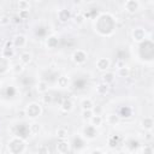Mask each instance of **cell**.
<instances>
[{
    "instance_id": "1",
    "label": "cell",
    "mask_w": 154,
    "mask_h": 154,
    "mask_svg": "<svg viewBox=\"0 0 154 154\" xmlns=\"http://www.w3.org/2000/svg\"><path fill=\"white\" fill-rule=\"evenodd\" d=\"M26 149V142L20 137H12L7 143V150L11 154H23Z\"/></svg>"
},
{
    "instance_id": "2",
    "label": "cell",
    "mask_w": 154,
    "mask_h": 154,
    "mask_svg": "<svg viewBox=\"0 0 154 154\" xmlns=\"http://www.w3.org/2000/svg\"><path fill=\"white\" fill-rule=\"evenodd\" d=\"M24 109H25V117H28L30 119H36L42 114V106L35 101L28 103Z\"/></svg>"
},
{
    "instance_id": "3",
    "label": "cell",
    "mask_w": 154,
    "mask_h": 154,
    "mask_svg": "<svg viewBox=\"0 0 154 154\" xmlns=\"http://www.w3.org/2000/svg\"><path fill=\"white\" fill-rule=\"evenodd\" d=\"M71 59H72V61L75 63V64H77V65H83L85 61H87V59H88V53L84 51V49H76L73 53H72V55H71Z\"/></svg>"
},
{
    "instance_id": "4",
    "label": "cell",
    "mask_w": 154,
    "mask_h": 154,
    "mask_svg": "<svg viewBox=\"0 0 154 154\" xmlns=\"http://www.w3.org/2000/svg\"><path fill=\"white\" fill-rule=\"evenodd\" d=\"M123 8L125 10V12L132 14V13H136L141 8V2L138 0H128L124 2Z\"/></svg>"
},
{
    "instance_id": "5",
    "label": "cell",
    "mask_w": 154,
    "mask_h": 154,
    "mask_svg": "<svg viewBox=\"0 0 154 154\" xmlns=\"http://www.w3.org/2000/svg\"><path fill=\"white\" fill-rule=\"evenodd\" d=\"M131 37H132V41H134V42L140 43V42H142V41L146 40L147 32H146V30H144L143 28L137 26V28L132 29V31H131Z\"/></svg>"
},
{
    "instance_id": "6",
    "label": "cell",
    "mask_w": 154,
    "mask_h": 154,
    "mask_svg": "<svg viewBox=\"0 0 154 154\" xmlns=\"http://www.w3.org/2000/svg\"><path fill=\"white\" fill-rule=\"evenodd\" d=\"M95 66H96V69H97L99 71L106 72V71L111 67V60H109L108 58H105V57L99 58V59L96 60V63H95Z\"/></svg>"
},
{
    "instance_id": "7",
    "label": "cell",
    "mask_w": 154,
    "mask_h": 154,
    "mask_svg": "<svg viewBox=\"0 0 154 154\" xmlns=\"http://www.w3.org/2000/svg\"><path fill=\"white\" fill-rule=\"evenodd\" d=\"M12 41H13V47H14V48H23V47H25L26 43H28L26 36L23 35V34H17V35H14V37L12 38Z\"/></svg>"
},
{
    "instance_id": "8",
    "label": "cell",
    "mask_w": 154,
    "mask_h": 154,
    "mask_svg": "<svg viewBox=\"0 0 154 154\" xmlns=\"http://www.w3.org/2000/svg\"><path fill=\"white\" fill-rule=\"evenodd\" d=\"M57 17H58V20H59L60 23H67L70 19H72V13H71L70 10L61 8V10L58 11Z\"/></svg>"
},
{
    "instance_id": "9",
    "label": "cell",
    "mask_w": 154,
    "mask_h": 154,
    "mask_svg": "<svg viewBox=\"0 0 154 154\" xmlns=\"http://www.w3.org/2000/svg\"><path fill=\"white\" fill-rule=\"evenodd\" d=\"M140 125L144 131H152L154 128V119L152 117H144L142 118Z\"/></svg>"
},
{
    "instance_id": "10",
    "label": "cell",
    "mask_w": 154,
    "mask_h": 154,
    "mask_svg": "<svg viewBox=\"0 0 154 154\" xmlns=\"http://www.w3.org/2000/svg\"><path fill=\"white\" fill-rule=\"evenodd\" d=\"M57 152L59 154H67L70 152V143L66 140H60L57 143Z\"/></svg>"
},
{
    "instance_id": "11",
    "label": "cell",
    "mask_w": 154,
    "mask_h": 154,
    "mask_svg": "<svg viewBox=\"0 0 154 154\" xmlns=\"http://www.w3.org/2000/svg\"><path fill=\"white\" fill-rule=\"evenodd\" d=\"M32 61V54L28 51H24L19 54V63L22 65H29Z\"/></svg>"
},
{
    "instance_id": "12",
    "label": "cell",
    "mask_w": 154,
    "mask_h": 154,
    "mask_svg": "<svg viewBox=\"0 0 154 154\" xmlns=\"http://www.w3.org/2000/svg\"><path fill=\"white\" fill-rule=\"evenodd\" d=\"M73 108H75V102L71 99L64 100L63 103H61V106H60V109L63 112H65V113H70L71 111H73Z\"/></svg>"
},
{
    "instance_id": "13",
    "label": "cell",
    "mask_w": 154,
    "mask_h": 154,
    "mask_svg": "<svg viewBox=\"0 0 154 154\" xmlns=\"http://www.w3.org/2000/svg\"><path fill=\"white\" fill-rule=\"evenodd\" d=\"M95 90H96V94H97V95L103 96V95H107V94H108V91H109V85L106 84V83L100 82L99 84H96Z\"/></svg>"
},
{
    "instance_id": "14",
    "label": "cell",
    "mask_w": 154,
    "mask_h": 154,
    "mask_svg": "<svg viewBox=\"0 0 154 154\" xmlns=\"http://www.w3.org/2000/svg\"><path fill=\"white\" fill-rule=\"evenodd\" d=\"M58 43H59V38L57 35H49L47 38H46V46L51 49L53 48H57L58 47Z\"/></svg>"
},
{
    "instance_id": "15",
    "label": "cell",
    "mask_w": 154,
    "mask_h": 154,
    "mask_svg": "<svg viewBox=\"0 0 154 154\" xmlns=\"http://www.w3.org/2000/svg\"><path fill=\"white\" fill-rule=\"evenodd\" d=\"M130 73H131V70H130V67L128 66V65H123V66H119L118 67V70H117V75H118V77H122V78H128L129 76H130Z\"/></svg>"
},
{
    "instance_id": "16",
    "label": "cell",
    "mask_w": 154,
    "mask_h": 154,
    "mask_svg": "<svg viewBox=\"0 0 154 154\" xmlns=\"http://www.w3.org/2000/svg\"><path fill=\"white\" fill-rule=\"evenodd\" d=\"M114 78H116V73L112 72V71H106V72L101 76L102 83H106V84H108V85L114 82Z\"/></svg>"
},
{
    "instance_id": "17",
    "label": "cell",
    "mask_w": 154,
    "mask_h": 154,
    "mask_svg": "<svg viewBox=\"0 0 154 154\" xmlns=\"http://www.w3.org/2000/svg\"><path fill=\"white\" fill-rule=\"evenodd\" d=\"M106 122H107L108 125L114 126V125H118V124L120 123V117H119V114H117V113H109V114H107Z\"/></svg>"
},
{
    "instance_id": "18",
    "label": "cell",
    "mask_w": 154,
    "mask_h": 154,
    "mask_svg": "<svg viewBox=\"0 0 154 154\" xmlns=\"http://www.w3.org/2000/svg\"><path fill=\"white\" fill-rule=\"evenodd\" d=\"M41 130H42V125L38 122H32V123L29 124V132L31 135L36 136V135H38L41 132Z\"/></svg>"
},
{
    "instance_id": "19",
    "label": "cell",
    "mask_w": 154,
    "mask_h": 154,
    "mask_svg": "<svg viewBox=\"0 0 154 154\" xmlns=\"http://www.w3.org/2000/svg\"><path fill=\"white\" fill-rule=\"evenodd\" d=\"M94 106H95V103L90 97H84L81 100V108L82 109H93Z\"/></svg>"
},
{
    "instance_id": "20",
    "label": "cell",
    "mask_w": 154,
    "mask_h": 154,
    "mask_svg": "<svg viewBox=\"0 0 154 154\" xmlns=\"http://www.w3.org/2000/svg\"><path fill=\"white\" fill-rule=\"evenodd\" d=\"M102 123H103V118H102L101 116H97V114H94V116L91 117V119L89 120V125L94 126L95 129L99 128V126H101Z\"/></svg>"
},
{
    "instance_id": "21",
    "label": "cell",
    "mask_w": 154,
    "mask_h": 154,
    "mask_svg": "<svg viewBox=\"0 0 154 154\" xmlns=\"http://www.w3.org/2000/svg\"><path fill=\"white\" fill-rule=\"evenodd\" d=\"M67 135H69V130H67L65 126H59V128L55 130V136H57L59 140H66V138H67Z\"/></svg>"
},
{
    "instance_id": "22",
    "label": "cell",
    "mask_w": 154,
    "mask_h": 154,
    "mask_svg": "<svg viewBox=\"0 0 154 154\" xmlns=\"http://www.w3.org/2000/svg\"><path fill=\"white\" fill-rule=\"evenodd\" d=\"M69 83H70V79H69V77L65 76V75L59 76L58 79H57V85H58L59 88H67V87H69Z\"/></svg>"
},
{
    "instance_id": "23",
    "label": "cell",
    "mask_w": 154,
    "mask_h": 154,
    "mask_svg": "<svg viewBox=\"0 0 154 154\" xmlns=\"http://www.w3.org/2000/svg\"><path fill=\"white\" fill-rule=\"evenodd\" d=\"M36 90L38 94H46L48 91V83L46 81H38L36 84Z\"/></svg>"
},
{
    "instance_id": "24",
    "label": "cell",
    "mask_w": 154,
    "mask_h": 154,
    "mask_svg": "<svg viewBox=\"0 0 154 154\" xmlns=\"http://www.w3.org/2000/svg\"><path fill=\"white\" fill-rule=\"evenodd\" d=\"M10 60L0 55V73H5L7 70H10Z\"/></svg>"
},
{
    "instance_id": "25",
    "label": "cell",
    "mask_w": 154,
    "mask_h": 154,
    "mask_svg": "<svg viewBox=\"0 0 154 154\" xmlns=\"http://www.w3.org/2000/svg\"><path fill=\"white\" fill-rule=\"evenodd\" d=\"M31 4L28 0H19L17 2V8L18 11H30Z\"/></svg>"
},
{
    "instance_id": "26",
    "label": "cell",
    "mask_w": 154,
    "mask_h": 154,
    "mask_svg": "<svg viewBox=\"0 0 154 154\" xmlns=\"http://www.w3.org/2000/svg\"><path fill=\"white\" fill-rule=\"evenodd\" d=\"M72 20H73L75 24H77V25H82V24L85 22L84 13H82V12H77L76 14L72 16Z\"/></svg>"
},
{
    "instance_id": "27",
    "label": "cell",
    "mask_w": 154,
    "mask_h": 154,
    "mask_svg": "<svg viewBox=\"0 0 154 154\" xmlns=\"http://www.w3.org/2000/svg\"><path fill=\"white\" fill-rule=\"evenodd\" d=\"M10 70L13 75H20L24 71V65H22L20 63H16L10 67Z\"/></svg>"
},
{
    "instance_id": "28",
    "label": "cell",
    "mask_w": 154,
    "mask_h": 154,
    "mask_svg": "<svg viewBox=\"0 0 154 154\" xmlns=\"http://www.w3.org/2000/svg\"><path fill=\"white\" fill-rule=\"evenodd\" d=\"M13 55H14V48H2L1 57L10 60L11 58H13Z\"/></svg>"
},
{
    "instance_id": "29",
    "label": "cell",
    "mask_w": 154,
    "mask_h": 154,
    "mask_svg": "<svg viewBox=\"0 0 154 154\" xmlns=\"http://www.w3.org/2000/svg\"><path fill=\"white\" fill-rule=\"evenodd\" d=\"M88 134H91V137H93V138H95L96 135H97V134H96V129H95L94 126H91V125L85 126L84 130H83V135H84V137H85Z\"/></svg>"
},
{
    "instance_id": "30",
    "label": "cell",
    "mask_w": 154,
    "mask_h": 154,
    "mask_svg": "<svg viewBox=\"0 0 154 154\" xmlns=\"http://www.w3.org/2000/svg\"><path fill=\"white\" fill-rule=\"evenodd\" d=\"M93 116H94V113H93V111H91V109H82L81 117H82V119H83V120L89 122V120L91 119V117H93Z\"/></svg>"
},
{
    "instance_id": "31",
    "label": "cell",
    "mask_w": 154,
    "mask_h": 154,
    "mask_svg": "<svg viewBox=\"0 0 154 154\" xmlns=\"http://www.w3.org/2000/svg\"><path fill=\"white\" fill-rule=\"evenodd\" d=\"M11 23H12V19H11L10 16L2 14V16L0 17V26H6V25H8V24H11Z\"/></svg>"
},
{
    "instance_id": "32",
    "label": "cell",
    "mask_w": 154,
    "mask_h": 154,
    "mask_svg": "<svg viewBox=\"0 0 154 154\" xmlns=\"http://www.w3.org/2000/svg\"><path fill=\"white\" fill-rule=\"evenodd\" d=\"M140 154H154L153 146L152 144H144V146H142Z\"/></svg>"
},
{
    "instance_id": "33",
    "label": "cell",
    "mask_w": 154,
    "mask_h": 154,
    "mask_svg": "<svg viewBox=\"0 0 154 154\" xmlns=\"http://www.w3.org/2000/svg\"><path fill=\"white\" fill-rule=\"evenodd\" d=\"M41 100H42V102H43L45 105H49V103H52V101H53V96L46 93V94H42Z\"/></svg>"
},
{
    "instance_id": "34",
    "label": "cell",
    "mask_w": 154,
    "mask_h": 154,
    "mask_svg": "<svg viewBox=\"0 0 154 154\" xmlns=\"http://www.w3.org/2000/svg\"><path fill=\"white\" fill-rule=\"evenodd\" d=\"M37 154H49V149L46 144H41L37 147V150H36Z\"/></svg>"
},
{
    "instance_id": "35",
    "label": "cell",
    "mask_w": 154,
    "mask_h": 154,
    "mask_svg": "<svg viewBox=\"0 0 154 154\" xmlns=\"http://www.w3.org/2000/svg\"><path fill=\"white\" fill-rule=\"evenodd\" d=\"M18 17L22 20H26L30 17V11H18Z\"/></svg>"
},
{
    "instance_id": "36",
    "label": "cell",
    "mask_w": 154,
    "mask_h": 154,
    "mask_svg": "<svg viewBox=\"0 0 154 154\" xmlns=\"http://www.w3.org/2000/svg\"><path fill=\"white\" fill-rule=\"evenodd\" d=\"M91 111H93V113H94V114H97V116H101V111H102V108H101L100 106H94Z\"/></svg>"
},
{
    "instance_id": "37",
    "label": "cell",
    "mask_w": 154,
    "mask_h": 154,
    "mask_svg": "<svg viewBox=\"0 0 154 154\" xmlns=\"http://www.w3.org/2000/svg\"><path fill=\"white\" fill-rule=\"evenodd\" d=\"M152 138H153V134H152V131H146V134H144V140H147V141H152Z\"/></svg>"
},
{
    "instance_id": "38",
    "label": "cell",
    "mask_w": 154,
    "mask_h": 154,
    "mask_svg": "<svg viewBox=\"0 0 154 154\" xmlns=\"http://www.w3.org/2000/svg\"><path fill=\"white\" fill-rule=\"evenodd\" d=\"M4 48H14L13 47V41L12 40H10V41H6V43H5V47Z\"/></svg>"
},
{
    "instance_id": "39",
    "label": "cell",
    "mask_w": 154,
    "mask_h": 154,
    "mask_svg": "<svg viewBox=\"0 0 154 154\" xmlns=\"http://www.w3.org/2000/svg\"><path fill=\"white\" fill-rule=\"evenodd\" d=\"M18 116H19V117H25V109L19 111V112H18Z\"/></svg>"
},
{
    "instance_id": "40",
    "label": "cell",
    "mask_w": 154,
    "mask_h": 154,
    "mask_svg": "<svg viewBox=\"0 0 154 154\" xmlns=\"http://www.w3.org/2000/svg\"><path fill=\"white\" fill-rule=\"evenodd\" d=\"M103 154H114V153H113V150H112V149H108V150H106Z\"/></svg>"
},
{
    "instance_id": "41",
    "label": "cell",
    "mask_w": 154,
    "mask_h": 154,
    "mask_svg": "<svg viewBox=\"0 0 154 154\" xmlns=\"http://www.w3.org/2000/svg\"><path fill=\"white\" fill-rule=\"evenodd\" d=\"M2 147H4V141H2L1 138H0V150L2 149Z\"/></svg>"
},
{
    "instance_id": "42",
    "label": "cell",
    "mask_w": 154,
    "mask_h": 154,
    "mask_svg": "<svg viewBox=\"0 0 154 154\" xmlns=\"http://www.w3.org/2000/svg\"><path fill=\"white\" fill-rule=\"evenodd\" d=\"M130 154H140V153H137V152H131Z\"/></svg>"
},
{
    "instance_id": "43",
    "label": "cell",
    "mask_w": 154,
    "mask_h": 154,
    "mask_svg": "<svg viewBox=\"0 0 154 154\" xmlns=\"http://www.w3.org/2000/svg\"><path fill=\"white\" fill-rule=\"evenodd\" d=\"M0 154H2V150H0Z\"/></svg>"
}]
</instances>
